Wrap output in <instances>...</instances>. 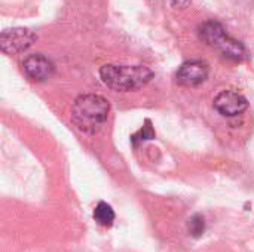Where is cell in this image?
<instances>
[{
  "label": "cell",
  "mask_w": 254,
  "mask_h": 252,
  "mask_svg": "<svg viewBox=\"0 0 254 252\" xmlns=\"http://www.w3.org/2000/svg\"><path fill=\"white\" fill-rule=\"evenodd\" d=\"M36 40L37 36L28 28H7L3 30L0 34V48L6 55H16L31 48Z\"/></svg>",
  "instance_id": "obj_4"
},
{
  "label": "cell",
  "mask_w": 254,
  "mask_h": 252,
  "mask_svg": "<svg viewBox=\"0 0 254 252\" xmlns=\"http://www.w3.org/2000/svg\"><path fill=\"white\" fill-rule=\"evenodd\" d=\"M22 71L30 80L43 82L54 74V64L45 55L33 53L22 61Z\"/></svg>",
  "instance_id": "obj_7"
},
{
  "label": "cell",
  "mask_w": 254,
  "mask_h": 252,
  "mask_svg": "<svg viewBox=\"0 0 254 252\" xmlns=\"http://www.w3.org/2000/svg\"><path fill=\"white\" fill-rule=\"evenodd\" d=\"M214 108L222 116L234 117L249 108V101L243 94L237 91H222L214 98Z\"/></svg>",
  "instance_id": "obj_6"
},
{
  "label": "cell",
  "mask_w": 254,
  "mask_h": 252,
  "mask_svg": "<svg viewBox=\"0 0 254 252\" xmlns=\"http://www.w3.org/2000/svg\"><path fill=\"white\" fill-rule=\"evenodd\" d=\"M94 220L103 227H110L115 221L113 208L106 202H100L94 209Z\"/></svg>",
  "instance_id": "obj_8"
},
{
  "label": "cell",
  "mask_w": 254,
  "mask_h": 252,
  "mask_svg": "<svg viewBox=\"0 0 254 252\" xmlns=\"http://www.w3.org/2000/svg\"><path fill=\"white\" fill-rule=\"evenodd\" d=\"M208 73H210V68L207 62L201 59H192L180 65V68L177 70L176 79H177V83L182 86H198L207 80Z\"/></svg>",
  "instance_id": "obj_5"
},
{
  "label": "cell",
  "mask_w": 254,
  "mask_h": 252,
  "mask_svg": "<svg viewBox=\"0 0 254 252\" xmlns=\"http://www.w3.org/2000/svg\"><path fill=\"white\" fill-rule=\"evenodd\" d=\"M199 39L210 48L220 52L225 58L232 61H244L247 58V50L241 42L231 37L225 27L217 21H207L199 27Z\"/></svg>",
  "instance_id": "obj_3"
},
{
  "label": "cell",
  "mask_w": 254,
  "mask_h": 252,
  "mask_svg": "<svg viewBox=\"0 0 254 252\" xmlns=\"http://www.w3.org/2000/svg\"><path fill=\"white\" fill-rule=\"evenodd\" d=\"M103 83L118 92H129L143 88L153 79V71L146 65L106 64L100 68Z\"/></svg>",
  "instance_id": "obj_2"
},
{
  "label": "cell",
  "mask_w": 254,
  "mask_h": 252,
  "mask_svg": "<svg viewBox=\"0 0 254 252\" xmlns=\"http://www.w3.org/2000/svg\"><path fill=\"white\" fill-rule=\"evenodd\" d=\"M153 138H155V131H153V128L150 126V122H149V120H146L144 126L138 131V134L132 135V141H135V140L147 141V140H153Z\"/></svg>",
  "instance_id": "obj_10"
},
{
  "label": "cell",
  "mask_w": 254,
  "mask_h": 252,
  "mask_svg": "<svg viewBox=\"0 0 254 252\" xmlns=\"http://www.w3.org/2000/svg\"><path fill=\"white\" fill-rule=\"evenodd\" d=\"M173 7H186L192 0H170Z\"/></svg>",
  "instance_id": "obj_11"
},
{
  "label": "cell",
  "mask_w": 254,
  "mask_h": 252,
  "mask_svg": "<svg viewBox=\"0 0 254 252\" xmlns=\"http://www.w3.org/2000/svg\"><path fill=\"white\" fill-rule=\"evenodd\" d=\"M188 230H189L190 236H193V238L202 236L204 232H205V221H204V217L199 215V214L193 215V217L189 220V223H188Z\"/></svg>",
  "instance_id": "obj_9"
},
{
  "label": "cell",
  "mask_w": 254,
  "mask_h": 252,
  "mask_svg": "<svg viewBox=\"0 0 254 252\" xmlns=\"http://www.w3.org/2000/svg\"><path fill=\"white\" fill-rule=\"evenodd\" d=\"M109 111L110 104L104 97L85 94L74 100L71 107V120L80 132L94 135L106 123Z\"/></svg>",
  "instance_id": "obj_1"
}]
</instances>
